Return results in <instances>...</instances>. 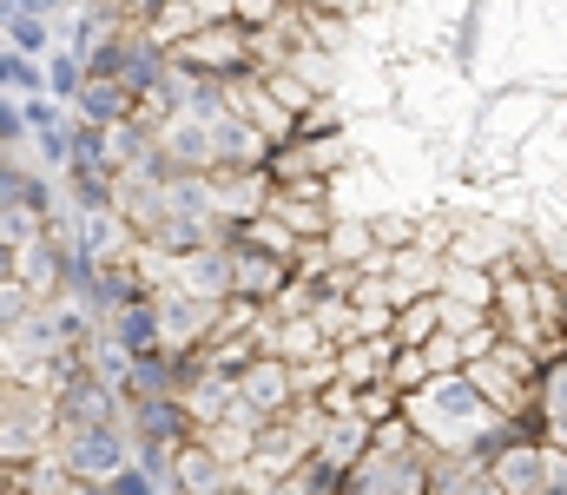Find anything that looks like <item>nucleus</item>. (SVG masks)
Masks as SVG:
<instances>
[{
  "label": "nucleus",
  "instance_id": "nucleus-1",
  "mask_svg": "<svg viewBox=\"0 0 567 495\" xmlns=\"http://www.w3.org/2000/svg\"><path fill=\"white\" fill-rule=\"evenodd\" d=\"M53 450L86 489H100L120 463H133V436L120 416H53Z\"/></svg>",
  "mask_w": 567,
  "mask_h": 495
},
{
  "label": "nucleus",
  "instance_id": "nucleus-2",
  "mask_svg": "<svg viewBox=\"0 0 567 495\" xmlns=\"http://www.w3.org/2000/svg\"><path fill=\"white\" fill-rule=\"evenodd\" d=\"M297 403V370H290V357L278 350H258L245 370H238V403H231V416H245V423H265V416H278Z\"/></svg>",
  "mask_w": 567,
  "mask_h": 495
},
{
  "label": "nucleus",
  "instance_id": "nucleus-3",
  "mask_svg": "<svg viewBox=\"0 0 567 495\" xmlns=\"http://www.w3.org/2000/svg\"><path fill=\"white\" fill-rule=\"evenodd\" d=\"M13 278H20L40 305H53V298L66 291V238H60L53 225H40L27 245H13Z\"/></svg>",
  "mask_w": 567,
  "mask_h": 495
},
{
  "label": "nucleus",
  "instance_id": "nucleus-4",
  "mask_svg": "<svg viewBox=\"0 0 567 495\" xmlns=\"http://www.w3.org/2000/svg\"><path fill=\"white\" fill-rule=\"evenodd\" d=\"M120 423L133 443H185L192 416L178 403V390H152V396H120Z\"/></svg>",
  "mask_w": 567,
  "mask_h": 495
},
{
  "label": "nucleus",
  "instance_id": "nucleus-5",
  "mask_svg": "<svg viewBox=\"0 0 567 495\" xmlns=\"http://www.w3.org/2000/svg\"><path fill=\"white\" fill-rule=\"evenodd\" d=\"M271 153H278V146H271L238 106H225V100L212 106V165H265Z\"/></svg>",
  "mask_w": 567,
  "mask_h": 495
},
{
  "label": "nucleus",
  "instance_id": "nucleus-6",
  "mask_svg": "<svg viewBox=\"0 0 567 495\" xmlns=\"http://www.w3.org/2000/svg\"><path fill=\"white\" fill-rule=\"evenodd\" d=\"M66 113H73L80 126H113V120H126V113H133V86H126V80H113V73H86V80H80V93L66 100Z\"/></svg>",
  "mask_w": 567,
  "mask_h": 495
},
{
  "label": "nucleus",
  "instance_id": "nucleus-7",
  "mask_svg": "<svg viewBox=\"0 0 567 495\" xmlns=\"http://www.w3.org/2000/svg\"><path fill=\"white\" fill-rule=\"evenodd\" d=\"M100 330L113 337V343H126V350H152L158 343V311H152V291L133 298V305H120L113 318H100Z\"/></svg>",
  "mask_w": 567,
  "mask_h": 495
},
{
  "label": "nucleus",
  "instance_id": "nucleus-8",
  "mask_svg": "<svg viewBox=\"0 0 567 495\" xmlns=\"http://www.w3.org/2000/svg\"><path fill=\"white\" fill-rule=\"evenodd\" d=\"M40 73H47V93H53V100H73L80 80H86V53H80V47H47V53H40Z\"/></svg>",
  "mask_w": 567,
  "mask_h": 495
},
{
  "label": "nucleus",
  "instance_id": "nucleus-9",
  "mask_svg": "<svg viewBox=\"0 0 567 495\" xmlns=\"http://www.w3.org/2000/svg\"><path fill=\"white\" fill-rule=\"evenodd\" d=\"M0 33H7V47H20V53H33V60L53 47L47 13H33V7H20V0H13V13H7V27H0Z\"/></svg>",
  "mask_w": 567,
  "mask_h": 495
},
{
  "label": "nucleus",
  "instance_id": "nucleus-10",
  "mask_svg": "<svg viewBox=\"0 0 567 495\" xmlns=\"http://www.w3.org/2000/svg\"><path fill=\"white\" fill-rule=\"evenodd\" d=\"M0 93H47L40 60H33V53H20V47H7V40H0Z\"/></svg>",
  "mask_w": 567,
  "mask_h": 495
},
{
  "label": "nucleus",
  "instance_id": "nucleus-11",
  "mask_svg": "<svg viewBox=\"0 0 567 495\" xmlns=\"http://www.w3.org/2000/svg\"><path fill=\"white\" fill-rule=\"evenodd\" d=\"M370 251H377V231H370V225H337V218H330V258H337V265H363Z\"/></svg>",
  "mask_w": 567,
  "mask_h": 495
},
{
  "label": "nucleus",
  "instance_id": "nucleus-12",
  "mask_svg": "<svg viewBox=\"0 0 567 495\" xmlns=\"http://www.w3.org/2000/svg\"><path fill=\"white\" fill-rule=\"evenodd\" d=\"M27 178H33V159H20V146H7L0 153V212L27 205Z\"/></svg>",
  "mask_w": 567,
  "mask_h": 495
},
{
  "label": "nucleus",
  "instance_id": "nucleus-13",
  "mask_svg": "<svg viewBox=\"0 0 567 495\" xmlns=\"http://www.w3.org/2000/svg\"><path fill=\"white\" fill-rule=\"evenodd\" d=\"M542 476H548V456H535V450H515V456L495 463V483H522V489H535Z\"/></svg>",
  "mask_w": 567,
  "mask_h": 495
},
{
  "label": "nucleus",
  "instance_id": "nucleus-14",
  "mask_svg": "<svg viewBox=\"0 0 567 495\" xmlns=\"http://www.w3.org/2000/svg\"><path fill=\"white\" fill-rule=\"evenodd\" d=\"M442 278H449V285H442V298H462V305H488V285H482V271H475V265H449Z\"/></svg>",
  "mask_w": 567,
  "mask_h": 495
},
{
  "label": "nucleus",
  "instance_id": "nucleus-15",
  "mask_svg": "<svg viewBox=\"0 0 567 495\" xmlns=\"http://www.w3.org/2000/svg\"><path fill=\"white\" fill-rule=\"evenodd\" d=\"M33 305H40V298H33V291H27V285H20V278L7 271V278H0V324H20V318H27Z\"/></svg>",
  "mask_w": 567,
  "mask_h": 495
},
{
  "label": "nucleus",
  "instance_id": "nucleus-16",
  "mask_svg": "<svg viewBox=\"0 0 567 495\" xmlns=\"http://www.w3.org/2000/svg\"><path fill=\"white\" fill-rule=\"evenodd\" d=\"M27 140V120H20V93H0V153Z\"/></svg>",
  "mask_w": 567,
  "mask_h": 495
},
{
  "label": "nucleus",
  "instance_id": "nucleus-17",
  "mask_svg": "<svg viewBox=\"0 0 567 495\" xmlns=\"http://www.w3.org/2000/svg\"><path fill=\"white\" fill-rule=\"evenodd\" d=\"M7 271H13V245L0 238V278H7Z\"/></svg>",
  "mask_w": 567,
  "mask_h": 495
},
{
  "label": "nucleus",
  "instance_id": "nucleus-18",
  "mask_svg": "<svg viewBox=\"0 0 567 495\" xmlns=\"http://www.w3.org/2000/svg\"><path fill=\"white\" fill-rule=\"evenodd\" d=\"M7 13H13V0H0V27H7Z\"/></svg>",
  "mask_w": 567,
  "mask_h": 495
},
{
  "label": "nucleus",
  "instance_id": "nucleus-19",
  "mask_svg": "<svg viewBox=\"0 0 567 495\" xmlns=\"http://www.w3.org/2000/svg\"><path fill=\"white\" fill-rule=\"evenodd\" d=\"M0 377H7V350H0Z\"/></svg>",
  "mask_w": 567,
  "mask_h": 495
}]
</instances>
